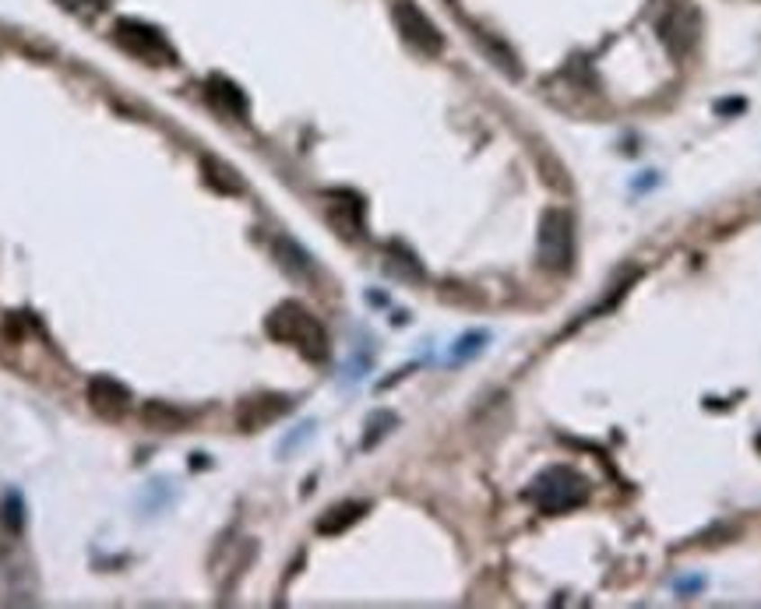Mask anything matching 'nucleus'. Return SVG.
Returning a JSON list of instances; mask_svg holds the SVG:
<instances>
[{"label":"nucleus","mask_w":761,"mask_h":609,"mask_svg":"<svg viewBox=\"0 0 761 609\" xmlns=\"http://www.w3.org/2000/svg\"><path fill=\"white\" fill-rule=\"evenodd\" d=\"M525 497H529L540 511H547V515L575 511V507H582V504L589 500V479L578 476V472L568 469V465H553V469L540 472V476L533 479V487L525 489Z\"/></svg>","instance_id":"1"},{"label":"nucleus","mask_w":761,"mask_h":609,"mask_svg":"<svg viewBox=\"0 0 761 609\" xmlns=\"http://www.w3.org/2000/svg\"><path fill=\"white\" fill-rule=\"evenodd\" d=\"M268 335L279 338V342H290L296 345L307 360H325L328 356V335L325 327L318 325L300 303H282L272 318H268Z\"/></svg>","instance_id":"2"},{"label":"nucleus","mask_w":761,"mask_h":609,"mask_svg":"<svg viewBox=\"0 0 761 609\" xmlns=\"http://www.w3.org/2000/svg\"><path fill=\"white\" fill-rule=\"evenodd\" d=\"M540 264L550 272L571 268V219L560 208H547L540 219Z\"/></svg>","instance_id":"3"},{"label":"nucleus","mask_w":761,"mask_h":609,"mask_svg":"<svg viewBox=\"0 0 761 609\" xmlns=\"http://www.w3.org/2000/svg\"><path fill=\"white\" fill-rule=\"evenodd\" d=\"M698 29H702L698 11H694L691 4H684V0L670 4V7L656 18V32H659L663 46H667L674 57H684V53H691V49H694V42H698Z\"/></svg>","instance_id":"4"},{"label":"nucleus","mask_w":761,"mask_h":609,"mask_svg":"<svg viewBox=\"0 0 761 609\" xmlns=\"http://www.w3.org/2000/svg\"><path fill=\"white\" fill-rule=\"evenodd\" d=\"M391 18H395V25H398L402 40L409 42V46H416L420 53L437 57V53L444 49V36L437 32V25L426 18V11H420L413 0H395Z\"/></svg>","instance_id":"5"},{"label":"nucleus","mask_w":761,"mask_h":609,"mask_svg":"<svg viewBox=\"0 0 761 609\" xmlns=\"http://www.w3.org/2000/svg\"><path fill=\"white\" fill-rule=\"evenodd\" d=\"M117 36H121V42L124 46H130L134 53H141V57H148V60H163V57H173L169 53V46H166V40L156 32V29H148V25H141V22H130V18H124L121 25H117Z\"/></svg>","instance_id":"6"},{"label":"nucleus","mask_w":761,"mask_h":609,"mask_svg":"<svg viewBox=\"0 0 761 609\" xmlns=\"http://www.w3.org/2000/svg\"><path fill=\"white\" fill-rule=\"evenodd\" d=\"M88 402H92V408L99 412V416H121L127 408V402H130V395H127V388L121 384V381H113V377H95L92 384H88Z\"/></svg>","instance_id":"7"},{"label":"nucleus","mask_w":761,"mask_h":609,"mask_svg":"<svg viewBox=\"0 0 761 609\" xmlns=\"http://www.w3.org/2000/svg\"><path fill=\"white\" fill-rule=\"evenodd\" d=\"M286 412H290V402H286V399H279V395L247 399V402L240 406V426H244V430H261V426L275 423V419H279V416H286Z\"/></svg>","instance_id":"8"},{"label":"nucleus","mask_w":761,"mask_h":609,"mask_svg":"<svg viewBox=\"0 0 761 609\" xmlns=\"http://www.w3.org/2000/svg\"><path fill=\"white\" fill-rule=\"evenodd\" d=\"M141 416H145V423L148 426H166V430H180L184 426V412H176V408H169V406H159V402H148V406L141 408Z\"/></svg>","instance_id":"9"},{"label":"nucleus","mask_w":761,"mask_h":609,"mask_svg":"<svg viewBox=\"0 0 761 609\" xmlns=\"http://www.w3.org/2000/svg\"><path fill=\"white\" fill-rule=\"evenodd\" d=\"M360 515H363V507H360V504H338V507H332V511L318 522V528H321V532H342V528L353 525Z\"/></svg>","instance_id":"10"},{"label":"nucleus","mask_w":761,"mask_h":609,"mask_svg":"<svg viewBox=\"0 0 761 609\" xmlns=\"http://www.w3.org/2000/svg\"><path fill=\"white\" fill-rule=\"evenodd\" d=\"M211 95H215V103H222V106H229L233 113H247V99L240 95V88L229 82H211Z\"/></svg>","instance_id":"11"},{"label":"nucleus","mask_w":761,"mask_h":609,"mask_svg":"<svg viewBox=\"0 0 761 609\" xmlns=\"http://www.w3.org/2000/svg\"><path fill=\"white\" fill-rule=\"evenodd\" d=\"M391 423H395V416H391V412H374V416H371V423H367L371 430H367V437H363V447L378 444L380 437L391 430Z\"/></svg>","instance_id":"12"}]
</instances>
